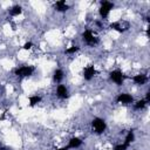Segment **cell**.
<instances>
[{"mask_svg":"<svg viewBox=\"0 0 150 150\" xmlns=\"http://www.w3.org/2000/svg\"><path fill=\"white\" fill-rule=\"evenodd\" d=\"M14 73H15V75H18L20 77H27V76H30L34 73V67H32V66H22V67L16 68Z\"/></svg>","mask_w":150,"mask_h":150,"instance_id":"obj_1","label":"cell"},{"mask_svg":"<svg viewBox=\"0 0 150 150\" xmlns=\"http://www.w3.org/2000/svg\"><path fill=\"white\" fill-rule=\"evenodd\" d=\"M82 38H83V40H84L88 45H90V46H94V45H96V43L98 42V39H97V38L94 35V33H93L91 30H89V29H87V30L83 32Z\"/></svg>","mask_w":150,"mask_h":150,"instance_id":"obj_2","label":"cell"},{"mask_svg":"<svg viewBox=\"0 0 150 150\" xmlns=\"http://www.w3.org/2000/svg\"><path fill=\"white\" fill-rule=\"evenodd\" d=\"M110 28L117 30V32H125L127 29H129V22L128 21H124V20H120V21H116V22H112L110 25Z\"/></svg>","mask_w":150,"mask_h":150,"instance_id":"obj_3","label":"cell"},{"mask_svg":"<svg viewBox=\"0 0 150 150\" xmlns=\"http://www.w3.org/2000/svg\"><path fill=\"white\" fill-rule=\"evenodd\" d=\"M114 5L109 1H102L101 2V8H100V15L102 18H107L110 13V9H112Z\"/></svg>","mask_w":150,"mask_h":150,"instance_id":"obj_4","label":"cell"},{"mask_svg":"<svg viewBox=\"0 0 150 150\" xmlns=\"http://www.w3.org/2000/svg\"><path fill=\"white\" fill-rule=\"evenodd\" d=\"M93 128H94V130H95L97 134H102V132L105 130V122H104L102 118L96 117V118H94V121H93Z\"/></svg>","mask_w":150,"mask_h":150,"instance_id":"obj_5","label":"cell"},{"mask_svg":"<svg viewBox=\"0 0 150 150\" xmlns=\"http://www.w3.org/2000/svg\"><path fill=\"white\" fill-rule=\"evenodd\" d=\"M110 79L116 83V84H122L124 80V75L122 74L121 70H114L110 73Z\"/></svg>","mask_w":150,"mask_h":150,"instance_id":"obj_6","label":"cell"},{"mask_svg":"<svg viewBox=\"0 0 150 150\" xmlns=\"http://www.w3.org/2000/svg\"><path fill=\"white\" fill-rule=\"evenodd\" d=\"M95 74H96V70H95L94 66H87L83 70V76L86 80H91Z\"/></svg>","mask_w":150,"mask_h":150,"instance_id":"obj_7","label":"cell"},{"mask_svg":"<svg viewBox=\"0 0 150 150\" xmlns=\"http://www.w3.org/2000/svg\"><path fill=\"white\" fill-rule=\"evenodd\" d=\"M117 102L124 103V104L131 103V102H132V96L129 95V94H120V95L117 96Z\"/></svg>","mask_w":150,"mask_h":150,"instance_id":"obj_8","label":"cell"},{"mask_svg":"<svg viewBox=\"0 0 150 150\" xmlns=\"http://www.w3.org/2000/svg\"><path fill=\"white\" fill-rule=\"evenodd\" d=\"M56 94L60 98H66L68 96V90L66 88V86L63 84H59L57 86V89H56Z\"/></svg>","mask_w":150,"mask_h":150,"instance_id":"obj_9","label":"cell"},{"mask_svg":"<svg viewBox=\"0 0 150 150\" xmlns=\"http://www.w3.org/2000/svg\"><path fill=\"white\" fill-rule=\"evenodd\" d=\"M55 8H56V11H59V12H66V11L69 8V6L66 4V1L60 0V1H57V2L55 4Z\"/></svg>","mask_w":150,"mask_h":150,"instance_id":"obj_10","label":"cell"},{"mask_svg":"<svg viewBox=\"0 0 150 150\" xmlns=\"http://www.w3.org/2000/svg\"><path fill=\"white\" fill-rule=\"evenodd\" d=\"M132 80L135 81V83H137V84H144L145 82H146V76L145 75H143V74H139V75H135L134 77H132Z\"/></svg>","mask_w":150,"mask_h":150,"instance_id":"obj_11","label":"cell"},{"mask_svg":"<svg viewBox=\"0 0 150 150\" xmlns=\"http://www.w3.org/2000/svg\"><path fill=\"white\" fill-rule=\"evenodd\" d=\"M81 143H82V141H81L80 138H77V137H73V138L69 141L67 148H73V149H74V148H77V146L81 145Z\"/></svg>","mask_w":150,"mask_h":150,"instance_id":"obj_12","label":"cell"},{"mask_svg":"<svg viewBox=\"0 0 150 150\" xmlns=\"http://www.w3.org/2000/svg\"><path fill=\"white\" fill-rule=\"evenodd\" d=\"M53 79L55 82H61L62 79H63V71L61 69H56L54 71V75H53Z\"/></svg>","mask_w":150,"mask_h":150,"instance_id":"obj_13","label":"cell"},{"mask_svg":"<svg viewBox=\"0 0 150 150\" xmlns=\"http://www.w3.org/2000/svg\"><path fill=\"white\" fill-rule=\"evenodd\" d=\"M134 138H135L134 132H132V131H129V132H128V135H127V137H125V141H124V143H123V144L128 148V146L131 144V142L134 141Z\"/></svg>","mask_w":150,"mask_h":150,"instance_id":"obj_14","label":"cell"},{"mask_svg":"<svg viewBox=\"0 0 150 150\" xmlns=\"http://www.w3.org/2000/svg\"><path fill=\"white\" fill-rule=\"evenodd\" d=\"M21 12H22V8H21L20 6H14V7H12V8H11L9 14H11V15H13V16H15V15L21 14Z\"/></svg>","mask_w":150,"mask_h":150,"instance_id":"obj_15","label":"cell"},{"mask_svg":"<svg viewBox=\"0 0 150 150\" xmlns=\"http://www.w3.org/2000/svg\"><path fill=\"white\" fill-rule=\"evenodd\" d=\"M40 101H41V97L38 96V95H35V96H30V97H29V104H30V107L36 105Z\"/></svg>","mask_w":150,"mask_h":150,"instance_id":"obj_16","label":"cell"},{"mask_svg":"<svg viewBox=\"0 0 150 150\" xmlns=\"http://www.w3.org/2000/svg\"><path fill=\"white\" fill-rule=\"evenodd\" d=\"M145 104H146V101L145 100H139V101H137L135 103V108L136 109H142V108L145 107Z\"/></svg>","mask_w":150,"mask_h":150,"instance_id":"obj_17","label":"cell"},{"mask_svg":"<svg viewBox=\"0 0 150 150\" xmlns=\"http://www.w3.org/2000/svg\"><path fill=\"white\" fill-rule=\"evenodd\" d=\"M77 49H79V47H77V46H73V47L68 48V49L66 50V53H67V54H73V53H75Z\"/></svg>","mask_w":150,"mask_h":150,"instance_id":"obj_18","label":"cell"},{"mask_svg":"<svg viewBox=\"0 0 150 150\" xmlns=\"http://www.w3.org/2000/svg\"><path fill=\"white\" fill-rule=\"evenodd\" d=\"M125 149H127V146L124 144H118L114 148V150H125Z\"/></svg>","mask_w":150,"mask_h":150,"instance_id":"obj_19","label":"cell"},{"mask_svg":"<svg viewBox=\"0 0 150 150\" xmlns=\"http://www.w3.org/2000/svg\"><path fill=\"white\" fill-rule=\"evenodd\" d=\"M32 46H33V43H32V42H26V43L23 45V49L28 50V49H30V48H32Z\"/></svg>","mask_w":150,"mask_h":150,"instance_id":"obj_20","label":"cell"},{"mask_svg":"<svg viewBox=\"0 0 150 150\" xmlns=\"http://www.w3.org/2000/svg\"><path fill=\"white\" fill-rule=\"evenodd\" d=\"M0 150H9V149L6 148V146H0Z\"/></svg>","mask_w":150,"mask_h":150,"instance_id":"obj_21","label":"cell"},{"mask_svg":"<svg viewBox=\"0 0 150 150\" xmlns=\"http://www.w3.org/2000/svg\"><path fill=\"white\" fill-rule=\"evenodd\" d=\"M57 150H68V148L64 146V148H60V149H57Z\"/></svg>","mask_w":150,"mask_h":150,"instance_id":"obj_22","label":"cell"}]
</instances>
